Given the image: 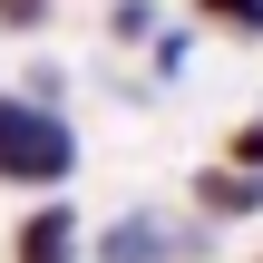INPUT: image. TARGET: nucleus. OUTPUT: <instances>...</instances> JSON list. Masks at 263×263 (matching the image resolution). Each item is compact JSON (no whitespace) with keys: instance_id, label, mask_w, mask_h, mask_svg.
Wrapping results in <instances>:
<instances>
[{"instance_id":"f03ea898","label":"nucleus","mask_w":263,"mask_h":263,"mask_svg":"<svg viewBox=\"0 0 263 263\" xmlns=\"http://www.w3.org/2000/svg\"><path fill=\"white\" fill-rule=\"evenodd\" d=\"M195 234H205V224H166V215L137 205V215H117V224L88 234V263H185V254H195Z\"/></svg>"},{"instance_id":"39448f33","label":"nucleus","mask_w":263,"mask_h":263,"mask_svg":"<svg viewBox=\"0 0 263 263\" xmlns=\"http://www.w3.org/2000/svg\"><path fill=\"white\" fill-rule=\"evenodd\" d=\"M195 20L224 39H263V0H195Z\"/></svg>"},{"instance_id":"7ed1b4c3","label":"nucleus","mask_w":263,"mask_h":263,"mask_svg":"<svg viewBox=\"0 0 263 263\" xmlns=\"http://www.w3.org/2000/svg\"><path fill=\"white\" fill-rule=\"evenodd\" d=\"M88 254V234H78V205H39V215H20V234H10V263H78Z\"/></svg>"},{"instance_id":"6e6552de","label":"nucleus","mask_w":263,"mask_h":263,"mask_svg":"<svg viewBox=\"0 0 263 263\" xmlns=\"http://www.w3.org/2000/svg\"><path fill=\"white\" fill-rule=\"evenodd\" d=\"M185 49H195V29H156V78H185Z\"/></svg>"},{"instance_id":"20e7f679","label":"nucleus","mask_w":263,"mask_h":263,"mask_svg":"<svg viewBox=\"0 0 263 263\" xmlns=\"http://www.w3.org/2000/svg\"><path fill=\"white\" fill-rule=\"evenodd\" d=\"M244 215H263L254 166H195V224H244Z\"/></svg>"},{"instance_id":"423d86ee","label":"nucleus","mask_w":263,"mask_h":263,"mask_svg":"<svg viewBox=\"0 0 263 263\" xmlns=\"http://www.w3.org/2000/svg\"><path fill=\"white\" fill-rule=\"evenodd\" d=\"M20 98H29V107H59V98H68V68H59V59H29V68H20Z\"/></svg>"},{"instance_id":"1a4fd4ad","label":"nucleus","mask_w":263,"mask_h":263,"mask_svg":"<svg viewBox=\"0 0 263 263\" xmlns=\"http://www.w3.org/2000/svg\"><path fill=\"white\" fill-rule=\"evenodd\" d=\"M224 166H254V176H263V117H254V127H234V146H224Z\"/></svg>"},{"instance_id":"9d476101","label":"nucleus","mask_w":263,"mask_h":263,"mask_svg":"<svg viewBox=\"0 0 263 263\" xmlns=\"http://www.w3.org/2000/svg\"><path fill=\"white\" fill-rule=\"evenodd\" d=\"M49 10H59V0H0V29H39Z\"/></svg>"},{"instance_id":"f257e3e1","label":"nucleus","mask_w":263,"mask_h":263,"mask_svg":"<svg viewBox=\"0 0 263 263\" xmlns=\"http://www.w3.org/2000/svg\"><path fill=\"white\" fill-rule=\"evenodd\" d=\"M68 176H78V127H68L59 107H29L20 88H0V185L49 195V185H68Z\"/></svg>"},{"instance_id":"0eeeda50","label":"nucleus","mask_w":263,"mask_h":263,"mask_svg":"<svg viewBox=\"0 0 263 263\" xmlns=\"http://www.w3.org/2000/svg\"><path fill=\"white\" fill-rule=\"evenodd\" d=\"M107 39H156V0H107Z\"/></svg>"}]
</instances>
